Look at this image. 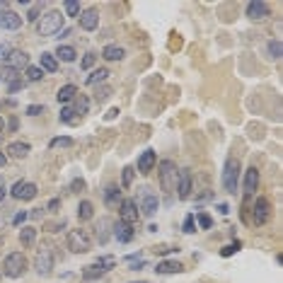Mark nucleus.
Masks as SVG:
<instances>
[{"instance_id": "69168bd1", "label": "nucleus", "mask_w": 283, "mask_h": 283, "mask_svg": "<svg viewBox=\"0 0 283 283\" xmlns=\"http://www.w3.org/2000/svg\"><path fill=\"white\" fill-rule=\"evenodd\" d=\"M131 283H145V281H131Z\"/></svg>"}, {"instance_id": "9d476101", "label": "nucleus", "mask_w": 283, "mask_h": 283, "mask_svg": "<svg viewBox=\"0 0 283 283\" xmlns=\"http://www.w3.org/2000/svg\"><path fill=\"white\" fill-rule=\"evenodd\" d=\"M119 220H121V223H126V225H131V228L141 220L138 206H136V201H133V198H124V201L119 203Z\"/></svg>"}, {"instance_id": "4be33fe9", "label": "nucleus", "mask_w": 283, "mask_h": 283, "mask_svg": "<svg viewBox=\"0 0 283 283\" xmlns=\"http://www.w3.org/2000/svg\"><path fill=\"white\" fill-rule=\"evenodd\" d=\"M124 56H126V51H124L121 46H114V44H107V46L102 48V58H104V61H111V63L121 61Z\"/></svg>"}, {"instance_id": "052dcab7", "label": "nucleus", "mask_w": 283, "mask_h": 283, "mask_svg": "<svg viewBox=\"0 0 283 283\" xmlns=\"http://www.w3.org/2000/svg\"><path fill=\"white\" fill-rule=\"evenodd\" d=\"M7 165V155L5 152H0V167H5Z\"/></svg>"}, {"instance_id": "0e129e2a", "label": "nucleus", "mask_w": 283, "mask_h": 283, "mask_svg": "<svg viewBox=\"0 0 283 283\" xmlns=\"http://www.w3.org/2000/svg\"><path fill=\"white\" fill-rule=\"evenodd\" d=\"M2 129H5V121H2V116H0V133H2Z\"/></svg>"}, {"instance_id": "a19ab883", "label": "nucleus", "mask_w": 283, "mask_h": 283, "mask_svg": "<svg viewBox=\"0 0 283 283\" xmlns=\"http://www.w3.org/2000/svg\"><path fill=\"white\" fill-rule=\"evenodd\" d=\"M133 174H136V170L129 167V165L121 170V187H124V189H129L131 184H133Z\"/></svg>"}, {"instance_id": "b1692460", "label": "nucleus", "mask_w": 283, "mask_h": 283, "mask_svg": "<svg viewBox=\"0 0 283 283\" xmlns=\"http://www.w3.org/2000/svg\"><path fill=\"white\" fill-rule=\"evenodd\" d=\"M7 152H10V157L22 160V157H27V155L32 152V148H29V143H24V141H12V143L7 145Z\"/></svg>"}, {"instance_id": "bf43d9fd", "label": "nucleus", "mask_w": 283, "mask_h": 283, "mask_svg": "<svg viewBox=\"0 0 283 283\" xmlns=\"http://www.w3.org/2000/svg\"><path fill=\"white\" fill-rule=\"evenodd\" d=\"M97 94H99V99H102V102H104V99H107L109 94H111V90H109V87H107V90H99V92H97Z\"/></svg>"}, {"instance_id": "2eb2a0df", "label": "nucleus", "mask_w": 283, "mask_h": 283, "mask_svg": "<svg viewBox=\"0 0 283 283\" xmlns=\"http://www.w3.org/2000/svg\"><path fill=\"white\" fill-rule=\"evenodd\" d=\"M157 165V155L152 148H145V152H141V157H138V162H136V170L141 174H148L152 172V167Z\"/></svg>"}, {"instance_id": "7ed1b4c3", "label": "nucleus", "mask_w": 283, "mask_h": 283, "mask_svg": "<svg viewBox=\"0 0 283 283\" xmlns=\"http://www.w3.org/2000/svg\"><path fill=\"white\" fill-rule=\"evenodd\" d=\"M177 177H179V167L174 165V160H162L160 162V189L167 196V203L177 189Z\"/></svg>"}, {"instance_id": "f03ea898", "label": "nucleus", "mask_w": 283, "mask_h": 283, "mask_svg": "<svg viewBox=\"0 0 283 283\" xmlns=\"http://www.w3.org/2000/svg\"><path fill=\"white\" fill-rule=\"evenodd\" d=\"M63 12H58V10H48V12H44L39 22H37V32H39V37H56L61 29H63Z\"/></svg>"}, {"instance_id": "72a5a7b5", "label": "nucleus", "mask_w": 283, "mask_h": 283, "mask_svg": "<svg viewBox=\"0 0 283 283\" xmlns=\"http://www.w3.org/2000/svg\"><path fill=\"white\" fill-rule=\"evenodd\" d=\"M194 223L201 228V230H211V228H213V218L208 216L206 211H198V213L194 216Z\"/></svg>"}, {"instance_id": "c9c22d12", "label": "nucleus", "mask_w": 283, "mask_h": 283, "mask_svg": "<svg viewBox=\"0 0 283 283\" xmlns=\"http://www.w3.org/2000/svg\"><path fill=\"white\" fill-rule=\"evenodd\" d=\"M239 249H242V239H233L230 244H225V247L220 249V257H225V259H228V257H233V254H237Z\"/></svg>"}, {"instance_id": "412c9836", "label": "nucleus", "mask_w": 283, "mask_h": 283, "mask_svg": "<svg viewBox=\"0 0 283 283\" xmlns=\"http://www.w3.org/2000/svg\"><path fill=\"white\" fill-rule=\"evenodd\" d=\"M121 201H124L121 187H116V184H109L107 189H104V203H107L109 208H114V206H119Z\"/></svg>"}, {"instance_id": "f8f14e48", "label": "nucleus", "mask_w": 283, "mask_h": 283, "mask_svg": "<svg viewBox=\"0 0 283 283\" xmlns=\"http://www.w3.org/2000/svg\"><path fill=\"white\" fill-rule=\"evenodd\" d=\"M191 189H194V179H191V172L189 170H179V177H177V198L187 201L191 198Z\"/></svg>"}, {"instance_id": "5fc2aeb1", "label": "nucleus", "mask_w": 283, "mask_h": 283, "mask_svg": "<svg viewBox=\"0 0 283 283\" xmlns=\"http://www.w3.org/2000/svg\"><path fill=\"white\" fill-rule=\"evenodd\" d=\"M216 211L220 213V216H228V213H230V206H228V203H218Z\"/></svg>"}, {"instance_id": "7c9ffc66", "label": "nucleus", "mask_w": 283, "mask_h": 283, "mask_svg": "<svg viewBox=\"0 0 283 283\" xmlns=\"http://www.w3.org/2000/svg\"><path fill=\"white\" fill-rule=\"evenodd\" d=\"M58 121H61V124H70V126H75V124L80 121V116L73 111V107H70V104H65V107L61 109V116H58Z\"/></svg>"}, {"instance_id": "f257e3e1", "label": "nucleus", "mask_w": 283, "mask_h": 283, "mask_svg": "<svg viewBox=\"0 0 283 283\" xmlns=\"http://www.w3.org/2000/svg\"><path fill=\"white\" fill-rule=\"evenodd\" d=\"M242 177V162L235 155H228L225 165H223V189L228 194H237V182Z\"/></svg>"}, {"instance_id": "a18cd8bd", "label": "nucleus", "mask_w": 283, "mask_h": 283, "mask_svg": "<svg viewBox=\"0 0 283 283\" xmlns=\"http://www.w3.org/2000/svg\"><path fill=\"white\" fill-rule=\"evenodd\" d=\"M97 264H102L107 271H111V269L116 266V257H111V254H104V257H99V259H97Z\"/></svg>"}, {"instance_id": "dca6fc26", "label": "nucleus", "mask_w": 283, "mask_h": 283, "mask_svg": "<svg viewBox=\"0 0 283 283\" xmlns=\"http://www.w3.org/2000/svg\"><path fill=\"white\" fill-rule=\"evenodd\" d=\"M111 235L116 237V242H119V244H129L131 239L136 237L133 228H131V225H126V223H121V220L111 225Z\"/></svg>"}, {"instance_id": "f704fd0d", "label": "nucleus", "mask_w": 283, "mask_h": 283, "mask_svg": "<svg viewBox=\"0 0 283 283\" xmlns=\"http://www.w3.org/2000/svg\"><path fill=\"white\" fill-rule=\"evenodd\" d=\"M73 145V138L70 136H56V138H51L48 141V148L53 150V148H70Z\"/></svg>"}, {"instance_id": "aec40b11", "label": "nucleus", "mask_w": 283, "mask_h": 283, "mask_svg": "<svg viewBox=\"0 0 283 283\" xmlns=\"http://www.w3.org/2000/svg\"><path fill=\"white\" fill-rule=\"evenodd\" d=\"M94 230H97V244L104 247L109 239H111V223H109L107 218H99L97 225H94Z\"/></svg>"}, {"instance_id": "13d9d810", "label": "nucleus", "mask_w": 283, "mask_h": 283, "mask_svg": "<svg viewBox=\"0 0 283 283\" xmlns=\"http://www.w3.org/2000/svg\"><path fill=\"white\" fill-rule=\"evenodd\" d=\"M7 126H10V131H17V126H20V121H17V119L12 116V119L7 121Z\"/></svg>"}, {"instance_id": "a211bd4d", "label": "nucleus", "mask_w": 283, "mask_h": 283, "mask_svg": "<svg viewBox=\"0 0 283 283\" xmlns=\"http://www.w3.org/2000/svg\"><path fill=\"white\" fill-rule=\"evenodd\" d=\"M269 12H271L269 2H259V0H254V2H249V5H247V17H249V20H254V22L266 20V17H269Z\"/></svg>"}, {"instance_id": "de8ad7c7", "label": "nucleus", "mask_w": 283, "mask_h": 283, "mask_svg": "<svg viewBox=\"0 0 283 283\" xmlns=\"http://www.w3.org/2000/svg\"><path fill=\"white\" fill-rule=\"evenodd\" d=\"M24 85H27V83L20 80V78H17V80H12V83H7V94H15V92L24 90Z\"/></svg>"}, {"instance_id": "20e7f679", "label": "nucleus", "mask_w": 283, "mask_h": 283, "mask_svg": "<svg viewBox=\"0 0 283 283\" xmlns=\"http://www.w3.org/2000/svg\"><path fill=\"white\" fill-rule=\"evenodd\" d=\"M138 213H143L145 218H152L157 211H160V198L155 196L150 187H141L138 189Z\"/></svg>"}, {"instance_id": "a878e982", "label": "nucleus", "mask_w": 283, "mask_h": 283, "mask_svg": "<svg viewBox=\"0 0 283 283\" xmlns=\"http://www.w3.org/2000/svg\"><path fill=\"white\" fill-rule=\"evenodd\" d=\"M37 228L34 225H22L20 228V244L22 247H32L34 242H37Z\"/></svg>"}, {"instance_id": "cd10ccee", "label": "nucleus", "mask_w": 283, "mask_h": 283, "mask_svg": "<svg viewBox=\"0 0 283 283\" xmlns=\"http://www.w3.org/2000/svg\"><path fill=\"white\" fill-rule=\"evenodd\" d=\"M107 78H109L107 68H94V70H92V73L85 78V85L87 87H94V85H99V83H104Z\"/></svg>"}, {"instance_id": "ea45409f", "label": "nucleus", "mask_w": 283, "mask_h": 283, "mask_svg": "<svg viewBox=\"0 0 283 283\" xmlns=\"http://www.w3.org/2000/svg\"><path fill=\"white\" fill-rule=\"evenodd\" d=\"M94 61H97V53H94V51H87L85 56H83V61H80V68L87 73V70L94 68Z\"/></svg>"}, {"instance_id": "39448f33", "label": "nucleus", "mask_w": 283, "mask_h": 283, "mask_svg": "<svg viewBox=\"0 0 283 283\" xmlns=\"http://www.w3.org/2000/svg\"><path fill=\"white\" fill-rule=\"evenodd\" d=\"M24 271H27V257L22 252H10L2 261V274L7 279H20L24 276Z\"/></svg>"}, {"instance_id": "4c0bfd02", "label": "nucleus", "mask_w": 283, "mask_h": 283, "mask_svg": "<svg viewBox=\"0 0 283 283\" xmlns=\"http://www.w3.org/2000/svg\"><path fill=\"white\" fill-rule=\"evenodd\" d=\"M65 12H68V17H80L83 5L78 0H65Z\"/></svg>"}, {"instance_id": "ddd939ff", "label": "nucleus", "mask_w": 283, "mask_h": 283, "mask_svg": "<svg viewBox=\"0 0 283 283\" xmlns=\"http://www.w3.org/2000/svg\"><path fill=\"white\" fill-rule=\"evenodd\" d=\"M259 189V170L257 167H247L244 172V179H242V191H244V198H252Z\"/></svg>"}, {"instance_id": "e2e57ef3", "label": "nucleus", "mask_w": 283, "mask_h": 283, "mask_svg": "<svg viewBox=\"0 0 283 283\" xmlns=\"http://www.w3.org/2000/svg\"><path fill=\"white\" fill-rule=\"evenodd\" d=\"M7 104H12V102H10V99H5V102H0V109H2V107H7Z\"/></svg>"}, {"instance_id": "393cba45", "label": "nucleus", "mask_w": 283, "mask_h": 283, "mask_svg": "<svg viewBox=\"0 0 283 283\" xmlns=\"http://www.w3.org/2000/svg\"><path fill=\"white\" fill-rule=\"evenodd\" d=\"M53 56H56V61H58V63H61V61H63V63H73V61L78 58L75 48H73V46H68V44H61V46L56 48V53H53Z\"/></svg>"}, {"instance_id": "bb28decb", "label": "nucleus", "mask_w": 283, "mask_h": 283, "mask_svg": "<svg viewBox=\"0 0 283 283\" xmlns=\"http://www.w3.org/2000/svg\"><path fill=\"white\" fill-rule=\"evenodd\" d=\"M75 94H78V87L73 85V83H68V85H63L61 90H58V94H56V99L61 102V104H70L73 99H75Z\"/></svg>"}, {"instance_id": "6e6552de", "label": "nucleus", "mask_w": 283, "mask_h": 283, "mask_svg": "<svg viewBox=\"0 0 283 283\" xmlns=\"http://www.w3.org/2000/svg\"><path fill=\"white\" fill-rule=\"evenodd\" d=\"M271 201L266 198V196H259L257 201H254V206H252V223L254 225H266L269 220H271Z\"/></svg>"}, {"instance_id": "2f4dec72", "label": "nucleus", "mask_w": 283, "mask_h": 283, "mask_svg": "<svg viewBox=\"0 0 283 283\" xmlns=\"http://www.w3.org/2000/svg\"><path fill=\"white\" fill-rule=\"evenodd\" d=\"M44 7H46L44 2H32V5H29V10H27V22H29V24L39 22V17L44 15Z\"/></svg>"}, {"instance_id": "603ef678", "label": "nucleus", "mask_w": 283, "mask_h": 283, "mask_svg": "<svg viewBox=\"0 0 283 283\" xmlns=\"http://www.w3.org/2000/svg\"><path fill=\"white\" fill-rule=\"evenodd\" d=\"M10 51H12V46H10V44H0V63L7 58V53H10Z\"/></svg>"}, {"instance_id": "79ce46f5", "label": "nucleus", "mask_w": 283, "mask_h": 283, "mask_svg": "<svg viewBox=\"0 0 283 283\" xmlns=\"http://www.w3.org/2000/svg\"><path fill=\"white\" fill-rule=\"evenodd\" d=\"M182 230H184L187 235H194V233H196L194 213H187V216H184V223H182Z\"/></svg>"}, {"instance_id": "3c124183", "label": "nucleus", "mask_w": 283, "mask_h": 283, "mask_svg": "<svg viewBox=\"0 0 283 283\" xmlns=\"http://www.w3.org/2000/svg\"><path fill=\"white\" fill-rule=\"evenodd\" d=\"M129 266H131V271H143V269H148V261H145V259H136V261H131Z\"/></svg>"}, {"instance_id": "6ab92c4d", "label": "nucleus", "mask_w": 283, "mask_h": 283, "mask_svg": "<svg viewBox=\"0 0 283 283\" xmlns=\"http://www.w3.org/2000/svg\"><path fill=\"white\" fill-rule=\"evenodd\" d=\"M182 271H187L184 269V264L177 259H162L157 266H155V274H160V276H170V274H182Z\"/></svg>"}, {"instance_id": "e433bc0d", "label": "nucleus", "mask_w": 283, "mask_h": 283, "mask_svg": "<svg viewBox=\"0 0 283 283\" xmlns=\"http://www.w3.org/2000/svg\"><path fill=\"white\" fill-rule=\"evenodd\" d=\"M24 78H27V83H39L44 78V70L37 68V65H29V68L24 70Z\"/></svg>"}, {"instance_id": "338daca9", "label": "nucleus", "mask_w": 283, "mask_h": 283, "mask_svg": "<svg viewBox=\"0 0 283 283\" xmlns=\"http://www.w3.org/2000/svg\"><path fill=\"white\" fill-rule=\"evenodd\" d=\"M0 138H2V136H0Z\"/></svg>"}, {"instance_id": "9b49d317", "label": "nucleus", "mask_w": 283, "mask_h": 283, "mask_svg": "<svg viewBox=\"0 0 283 283\" xmlns=\"http://www.w3.org/2000/svg\"><path fill=\"white\" fill-rule=\"evenodd\" d=\"M29 56L20 51V48H12L10 53H7V58L2 61V68H10V70H15V73H20V70H27L29 68Z\"/></svg>"}, {"instance_id": "58836bf2", "label": "nucleus", "mask_w": 283, "mask_h": 283, "mask_svg": "<svg viewBox=\"0 0 283 283\" xmlns=\"http://www.w3.org/2000/svg\"><path fill=\"white\" fill-rule=\"evenodd\" d=\"M68 191L70 194H83V191H87V184L83 177H75L73 182H70V187H68Z\"/></svg>"}, {"instance_id": "c756f323", "label": "nucleus", "mask_w": 283, "mask_h": 283, "mask_svg": "<svg viewBox=\"0 0 283 283\" xmlns=\"http://www.w3.org/2000/svg\"><path fill=\"white\" fill-rule=\"evenodd\" d=\"M73 111L78 114V116H83V114H87L90 111V97L87 94H75V99H73Z\"/></svg>"}, {"instance_id": "8fccbe9b", "label": "nucleus", "mask_w": 283, "mask_h": 283, "mask_svg": "<svg viewBox=\"0 0 283 283\" xmlns=\"http://www.w3.org/2000/svg\"><path fill=\"white\" fill-rule=\"evenodd\" d=\"M24 220H27V211H17V213L12 216V225H15V228H22Z\"/></svg>"}, {"instance_id": "4d7b16f0", "label": "nucleus", "mask_w": 283, "mask_h": 283, "mask_svg": "<svg viewBox=\"0 0 283 283\" xmlns=\"http://www.w3.org/2000/svg\"><path fill=\"white\" fill-rule=\"evenodd\" d=\"M70 34H73V29L68 27V29H61V32H58V37H56V39H65V37H70Z\"/></svg>"}, {"instance_id": "473e14b6", "label": "nucleus", "mask_w": 283, "mask_h": 283, "mask_svg": "<svg viewBox=\"0 0 283 283\" xmlns=\"http://www.w3.org/2000/svg\"><path fill=\"white\" fill-rule=\"evenodd\" d=\"M78 218L80 220H92L94 218V206H92V201H80V206H78Z\"/></svg>"}, {"instance_id": "864d4df0", "label": "nucleus", "mask_w": 283, "mask_h": 283, "mask_svg": "<svg viewBox=\"0 0 283 283\" xmlns=\"http://www.w3.org/2000/svg\"><path fill=\"white\" fill-rule=\"evenodd\" d=\"M46 208H48L51 213H53V211H58V208H61V198H51V201L46 203Z\"/></svg>"}, {"instance_id": "c03bdc74", "label": "nucleus", "mask_w": 283, "mask_h": 283, "mask_svg": "<svg viewBox=\"0 0 283 283\" xmlns=\"http://www.w3.org/2000/svg\"><path fill=\"white\" fill-rule=\"evenodd\" d=\"M63 228H68V220H56V223H46V233H58V230H63Z\"/></svg>"}, {"instance_id": "0eeeda50", "label": "nucleus", "mask_w": 283, "mask_h": 283, "mask_svg": "<svg viewBox=\"0 0 283 283\" xmlns=\"http://www.w3.org/2000/svg\"><path fill=\"white\" fill-rule=\"evenodd\" d=\"M34 269H37L39 276H48V274H51V269H53V247H51L48 242L39 244L37 259H34Z\"/></svg>"}, {"instance_id": "f3484780", "label": "nucleus", "mask_w": 283, "mask_h": 283, "mask_svg": "<svg viewBox=\"0 0 283 283\" xmlns=\"http://www.w3.org/2000/svg\"><path fill=\"white\" fill-rule=\"evenodd\" d=\"M97 24H99V10L97 7H87V10L80 12V27L85 32H94Z\"/></svg>"}, {"instance_id": "09e8293b", "label": "nucleus", "mask_w": 283, "mask_h": 283, "mask_svg": "<svg viewBox=\"0 0 283 283\" xmlns=\"http://www.w3.org/2000/svg\"><path fill=\"white\" fill-rule=\"evenodd\" d=\"M44 111H46L44 104H29V107H27V114H29V116H39V114H44Z\"/></svg>"}, {"instance_id": "c85d7f7f", "label": "nucleus", "mask_w": 283, "mask_h": 283, "mask_svg": "<svg viewBox=\"0 0 283 283\" xmlns=\"http://www.w3.org/2000/svg\"><path fill=\"white\" fill-rule=\"evenodd\" d=\"M39 63H42V70H48V73H58V68H61V63L56 61V56L48 53V51H44L39 56Z\"/></svg>"}, {"instance_id": "49530a36", "label": "nucleus", "mask_w": 283, "mask_h": 283, "mask_svg": "<svg viewBox=\"0 0 283 283\" xmlns=\"http://www.w3.org/2000/svg\"><path fill=\"white\" fill-rule=\"evenodd\" d=\"M152 252H155V254H172V252H179V247H172V244H157V247H152Z\"/></svg>"}, {"instance_id": "423d86ee", "label": "nucleus", "mask_w": 283, "mask_h": 283, "mask_svg": "<svg viewBox=\"0 0 283 283\" xmlns=\"http://www.w3.org/2000/svg\"><path fill=\"white\" fill-rule=\"evenodd\" d=\"M68 249L73 252V254H85L92 249V239L87 235V230L83 228H73L70 233H68Z\"/></svg>"}, {"instance_id": "680f3d73", "label": "nucleus", "mask_w": 283, "mask_h": 283, "mask_svg": "<svg viewBox=\"0 0 283 283\" xmlns=\"http://www.w3.org/2000/svg\"><path fill=\"white\" fill-rule=\"evenodd\" d=\"M32 216H34V218H42L44 216V208H34V211H32Z\"/></svg>"}, {"instance_id": "4468645a", "label": "nucleus", "mask_w": 283, "mask_h": 283, "mask_svg": "<svg viewBox=\"0 0 283 283\" xmlns=\"http://www.w3.org/2000/svg\"><path fill=\"white\" fill-rule=\"evenodd\" d=\"M20 27H22V17L15 10H10V7H2V10H0V29H5V32H17Z\"/></svg>"}, {"instance_id": "5701e85b", "label": "nucleus", "mask_w": 283, "mask_h": 283, "mask_svg": "<svg viewBox=\"0 0 283 283\" xmlns=\"http://www.w3.org/2000/svg\"><path fill=\"white\" fill-rule=\"evenodd\" d=\"M109 271L102 266V264H90V266H85V271H83V279L85 281H97V279H102V276H107Z\"/></svg>"}, {"instance_id": "6e6d98bb", "label": "nucleus", "mask_w": 283, "mask_h": 283, "mask_svg": "<svg viewBox=\"0 0 283 283\" xmlns=\"http://www.w3.org/2000/svg\"><path fill=\"white\" fill-rule=\"evenodd\" d=\"M5 194H7V189H5V179L0 177V203L5 201Z\"/></svg>"}, {"instance_id": "37998d69", "label": "nucleus", "mask_w": 283, "mask_h": 283, "mask_svg": "<svg viewBox=\"0 0 283 283\" xmlns=\"http://www.w3.org/2000/svg\"><path fill=\"white\" fill-rule=\"evenodd\" d=\"M281 53H283L281 42H279V39H271V42H269V56H271V58H281Z\"/></svg>"}, {"instance_id": "1a4fd4ad", "label": "nucleus", "mask_w": 283, "mask_h": 283, "mask_svg": "<svg viewBox=\"0 0 283 283\" xmlns=\"http://www.w3.org/2000/svg\"><path fill=\"white\" fill-rule=\"evenodd\" d=\"M37 194H39V187L34 182H27V179H20V182H15L10 187V196L17 198V201H29V198H34Z\"/></svg>"}]
</instances>
